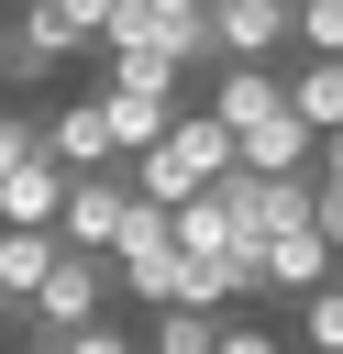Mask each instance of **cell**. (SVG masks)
Masks as SVG:
<instances>
[{"label":"cell","instance_id":"24","mask_svg":"<svg viewBox=\"0 0 343 354\" xmlns=\"http://www.w3.org/2000/svg\"><path fill=\"white\" fill-rule=\"evenodd\" d=\"M0 321H22V299H11V277H0Z\"/></svg>","mask_w":343,"mask_h":354},{"label":"cell","instance_id":"3","mask_svg":"<svg viewBox=\"0 0 343 354\" xmlns=\"http://www.w3.org/2000/svg\"><path fill=\"white\" fill-rule=\"evenodd\" d=\"M111 288H122V277H111V254H77V243H66V266L44 277V299L22 310V332H55V343H66V332L111 321Z\"/></svg>","mask_w":343,"mask_h":354},{"label":"cell","instance_id":"20","mask_svg":"<svg viewBox=\"0 0 343 354\" xmlns=\"http://www.w3.org/2000/svg\"><path fill=\"white\" fill-rule=\"evenodd\" d=\"M221 354H288V343H277L266 321H221Z\"/></svg>","mask_w":343,"mask_h":354},{"label":"cell","instance_id":"15","mask_svg":"<svg viewBox=\"0 0 343 354\" xmlns=\"http://www.w3.org/2000/svg\"><path fill=\"white\" fill-rule=\"evenodd\" d=\"M33 155H55L44 144V111H0V177H22Z\"/></svg>","mask_w":343,"mask_h":354},{"label":"cell","instance_id":"17","mask_svg":"<svg viewBox=\"0 0 343 354\" xmlns=\"http://www.w3.org/2000/svg\"><path fill=\"white\" fill-rule=\"evenodd\" d=\"M299 55H343V0H299Z\"/></svg>","mask_w":343,"mask_h":354},{"label":"cell","instance_id":"21","mask_svg":"<svg viewBox=\"0 0 343 354\" xmlns=\"http://www.w3.org/2000/svg\"><path fill=\"white\" fill-rule=\"evenodd\" d=\"M155 22H210V0H144Z\"/></svg>","mask_w":343,"mask_h":354},{"label":"cell","instance_id":"4","mask_svg":"<svg viewBox=\"0 0 343 354\" xmlns=\"http://www.w3.org/2000/svg\"><path fill=\"white\" fill-rule=\"evenodd\" d=\"M66 55H89V44H77L44 0H11V22H0V88H44Z\"/></svg>","mask_w":343,"mask_h":354},{"label":"cell","instance_id":"23","mask_svg":"<svg viewBox=\"0 0 343 354\" xmlns=\"http://www.w3.org/2000/svg\"><path fill=\"white\" fill-rule=\"evenodd\" d=\"M321 177H332V188H343V133H332V144H321Z\"/></svg>","mask_w":343,"mask_h":354},{"label":"cell","instance_id":"2","mask_svg":"<svg viewBox=\"0 0 343 354\" xmlns=\"http://www.w3.org/2000/svg\"><path fill=\"white\" fill-rule=\"evenodd\" d=\"M100 100H111V133H122V166H133V155H155V144L177 133V66H155V55H111Z\"/></svg>","mask_w":343,"mask_h":354},{"label":"cell","instance_id":"7","mask_svg":"<svg viewBox=\"0 0 343 354\" xmlns=\"http://www.w3.org/2000/svg\"><path fill=\"white\" fill-rule=\"evenodd\" d=\"M44 144L77 166V177H100V166H122V133H111V100L100 88H77V100H55L44 111Z\"/></svg>","mask_w":343,"mask_h":354},{"label":"cell","instance_id":"8","mask_svg":"<svg viewBox=\"0 0 343 354\" xmlns=\"http://www.w3.org/2000/svg\"><path fill=\"white\" fill-rule=\"evenodd\" d=\"M66 199H77V166L66 155H33L22 177H0V232H55Z\"/></svg>","mask_w":343,"mask_h":354},{"label":"cell","instance_id":"5","mask_svg":"<svg viewBox=\"0 0 343 354\" xmlns=\"http://www.w3.org/2000/svg\"><path fill=\"white\" fill-rule=\"evenodd\" d=\"M210 33H221V66H277L299 44V0H210Z\"/></svg>","mask_w":343,"mask_h":354},{"label":"cell","instance_id":"6","mask_svg":"<svg viewBox=\"0 0 343 354\" xmlns=\"http://www.w3.org/2000/svg\"><path fill=\"white\" fill-rule=\"evenodd\" d=\"M133 199H144V188H133V166H100V177H77V199H66V221H55V232H66L77 254H111V243H122V221H133Z\"/></svg>","mask_w":343,"mask_h":354},{"label":"cell","instance_id":"12","mask_svg":"<svg viewBox=\"0 0 343 354\" xmlns=\"http://www.w3.org/2000/svg\"><path fill=\"white\" fill-rule=\"evenodd\" d=\"M288 111L332 144V133H343V55H299V66H288Z\"/></svg>","mask_w":343,"mask_h":354},{"label":"cell","instance_id":"1","mask_svg":"<svg viewBox=\"0 0 343 354\" xmlns=\"http://www.w3.org/2000/svg\"><path fill=\"white\" fill-rule=\"evenodd\" d=\"M232 166H243V133H232L221 111H177V133H166L155 155H133V188H144L155 210H188V199H210Z\"/></svg>","mask_w":343,"mask_h":354},{"label":"cell","instance_id":"14","mask_svg":"<svg viewBox=\"0 0 343 354\" xmlns=\"http://www.w3.org/2000/svg\"><path fill=\"white\" fill-rule=\"evenodd\" d=\"M144 354H221V310H188V299L155 310L144 321Z\"/></svg>","mask_w":343,"mask_h":354},{"label":"cell","instance_id":"11","mask_svg":"<svg viewBox=\"0 0 343 354\" xmlns=\"http://www.w3.org/2000/svg\"><path fill=\"white\" fill-rule=\"evenodd\" d=\"M243 166H254V177H321V133H310L299 111H277V122L243 133Z\"/></svg>","mask_w":343,"mask_h":354},{"label":"cell","instance_id":"18","mask_svg":"<svg viewBox=\"0 0 343 354\" xmlns=\"http://www.w3.org/2000/svg\"><path fill=\"white\" fill-rule=\"evenodd\" d=\"M44 11H55L77 44H111V22H122V0H44Z\"/></svg>","mask_w":343,"mask_h":354},{"label":"cell","instance_id":"19","mask_svg":"<svg viewBox=\"0 0 343 354\" xmlns=\"http://www.w3.org/2000/svg\"><path fill=\"white\" fill-rule=\"evenodd\" d=\"M66 354H144V343H133L122 321H89V332H66Z\"/></svg>","mask_w":343,"mask_h":354},{"label":"cell","instance_id":"10","mask_svg":"<svg viewBox=\"0 0 343 354\" xmlns=\"http://www.w3.org/2000/svg\"><path fill=\"white\" fill-rule=\"evenodd\" d=\"M221 88H210V111L232 122V133H254V122H277L288 111V66H210Z\"/></svg>","mask_w":343,"mask_h":354},{"label":"cell","instance_id":"13","mask_svg":"<svg viewBox=\"0 0 343 354\" xmlns=\"http://www.w3.org/2000/svg\"><path fill=\"white\" fill-rule=\"evenodd\" d=\"M66 266V232H0V277H11V299L33 310L44 299V277Z\"/></svg>","mask_w":343,"mask_h":354},{"label":"cell","instance_id":"16","mask_svg":"<svg viewBox=\"0 0 343 354\" xmlns=\"http://www.w3.org/2000/svg\"><path fill=\"white\" fill-rule=\"evenodd\" d=\"M299 321H310V354H343V277H332V288H310V299H299Z\"/></svg>","mask_w":343,"mask_h":354},{"label":"cell","instance_id":"22","mask_svg":"<svg viewBox=\"0 0 343 354\" xmlns=\"http://www.w3.org/2000/svg\"><path fill=\"white\" fill-rule=\"evenodd\" d=\"M321 232L343 243V188H332V177H321Z\"/></svg>","mask_w":343,"mask_h":354},{"label":"cell","instance_id":"9","mask_svg":"<svg viewBox=\"0 0 343 354\" xmlns=\"http://www.w3.org/2000/svg\"><path fill=\"white\" fill-rule=\"evenodd\" d=\"M332 266H343V243H332L321 221H310V232H277V243H266V288H277V299H310V288H332Z\"/></svg>","mask_w":343,"mask_h":354}]
</instances>
